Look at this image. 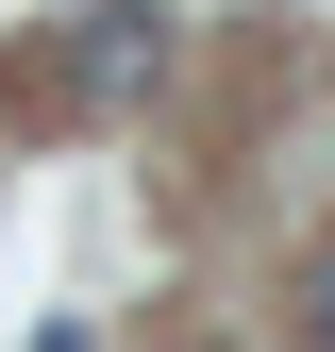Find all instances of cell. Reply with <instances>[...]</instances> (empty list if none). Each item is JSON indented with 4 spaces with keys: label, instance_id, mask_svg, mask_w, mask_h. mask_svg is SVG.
I'll return each instance as SVG.
<instances>
[{
    "label": "cell",
    "instance_id": "6da1fadb",
    "mask_svg": "<svg viewBox=\"0 0 335 352\" xmlns=\"http://www.w3.org/2000/svg\"><path fill=\"white\" fill-rule=\"evenodd\" d=\"M151 67H168V17H151V0L67 17V84H84V101H151Z\"/></svg>",
    "mask_w": 335,
    "mask_h": 352
},
{
    "label": "cell",
    "instance_id": "7a4b0ae2",
    "mask_svg": "<svg viewBox=\"0 0 335 352\" xmlns=\"http://www.w3.org/2000/svg\"><path fill=\"white\" fill-rule=\"evenodd\" d=\"M302 336L335 352V252H319V269H302Z\"/></svg>",
    "mask_w": 335,
    "mask_h": 352
}]
</instances>
